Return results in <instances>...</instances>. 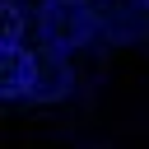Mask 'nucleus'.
<instances>
[{
	"label": "nucleus",
	"mask_w": 149,
	"mask_h": 149,
	"mask_svg": "<svg viewBox=\"0 0 149 149\" xmlns=\"http://www.w3.org/2000/svg\"><path fill=\"white\" fill-rule=\"evenodd\" d=\"M37 33L56 51H74L98 33V9L88 0H47L37 9Z\"/></svg>",
	"instance_id": "obj_1"
},
{
	"label": "nucleus",
	"mask_w": 149,
	"mask_h": 149,
	"mask_svg": "<svg viewBox=\"0 0 149 149\" xmlns=\"http://www.w3.org/2000/svg\"><path fill=\"white\" fill-rule=\"evenodd\" d=\"M70 88H74V74H70V65H65V51L42 47V51H37V70H33L28 98H33V102H56V98H65Z\"/></svg>",
	"instance_id": "obj_2"
},
{
	"label": "nucleus",
	"mask_w": 149,
	"mask_h": 149,
	"mask_svg": "<svg viewBox=\"0 0 149 149\" xmlns=\"http://www.w3.org/2000/svg\"><path fill=\"white\" fill-rule=\"evenodd\" d=\"M33 70H37V51H28L23 42L0 47V93L5 98H23L33 88Z\"/></svg>",
	"instance_id": "obj_3"
},
{
	"label": "nucleus",
	"mask_w": 149,
	"mask_h": 149,
	"mask_svg": "<svg viewBox=\"0 0 149 149\" xmlns=\"http://www.w3.org/2000/svg\"><path fill=\"white\" fill-rule=\"evenodd\" d=\"M98 28L116 42H135L144 33V5L140 0H102V14H98Z\"/></svg>",
	"instance_id": "obj_4"
},
{
	"label": "nucleus",
	"mask_w": 149,
	"mask_h": 149,
	"mask_svg": "<svg viewBox=\"0 0 149 149\" xmlns=\"http://www.w3.org/2000/svg\"><path fill=\"white\" fill-rule=\"evenodd\" d=\"M9 42H23V19H19V5H5V42H0V47H9Z\"/></svg>",
	"instance_id": "obj_5"
},
{
	"label": "nucleus",
	"mask_w": 149,
	"mask_h": 149,
	"mask_svg": "<svg viewBox=\"0 0 149 149\" xmlns=\"http://www.w3.org/2000/svg\"><path fill=\"white\" fill-rule=\"evenodd\" d=\"M140 5H144V9H149V0H140Z\"/></svg>",
	"instance_id": "obj_6"
}]
</instances>
